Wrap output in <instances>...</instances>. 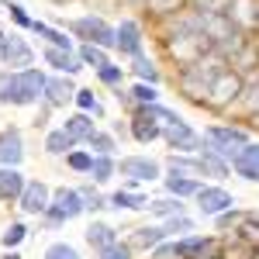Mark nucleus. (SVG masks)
Returning a JSON list of instances; mask_svg holds the SVG:
<instances>
[{
  "label": "nucleus",
  "instance_id": "obj_50",
  "mask_svg": "<svg viewBox=\"0 0 259 259\" xmlns=\"http://www.w3.org/2000/svg\"><path fill=\"white\" fill-rule=\"evenodd\" d=\"M214 259H218V256H214Z\"/></svg>",
  "mask_w": 259,
  "mask_h": 259
},
{
  "label": "nucleus",
  "instance_id": "obj_15",
  "mask_svg": "<svg viewBox=\"0 0 259 259\" xmlns=\"http://www.w3.org/2000/svg\"><path fill=\"white\" fill-rule=\"evenodd\" d=\"M132 135L139 142H152V139H159L162 135V124L156 118H149L145 111H139L135 118H132Z\"/></svg>",
  "mask_w": 259,
  "mask_h": 259
},
{
  "label": "nucleus",
  "instance_id": "obj_38",
  "mask_svg": "<svg viewBox=\"0 0 259 259\" xmlns=\"http://www.w3.org/2000/svg\"><path fill=\"white\" fill-rule=\"evenodd\" d=\"M69 166H73V169H80V173H90L94 156H87V152H69Z\"/></svg>",
  "mask_w": 259,
  "mask_h": 259
},
{
  "label": "nucleus",
  "instance_id": "obj_27",
  "mask_svg": "<svg viewBox=\"0 0 259 259\" xmlns=\"http://www.w3.org/2000/svg\"><path fill=\"white\" fill-rule=\"evenodd\" d=\"M45 149H49L52 156H62V152H69V149H73V139H69L66 132H49V139H45Z\"/></svg>",
  "mask_w": 259,
  "mask_h": 259
},
{
  "label": "nucleus",
  "instance_id": "obj_21",
  "mask_svg": "<svg viewBox=\"0 0 259 259\" xmlns=\"http://www.w3.org/2000/svg\"><path fill=\"white\" fill-rule=\"evenodd\" d=\"M45 97H49V104H66V100L76 97V90H73V83H69V80H49Z\"/></svg>",
  "mask_w": 259,
  "mask_h": 259
},
{
  "label": "nucleus",
  "instance_id": "obj_12",
  "mask_svg": "<svg viewBox=\"0 0 259 259\" xmlns=\"http://www.w3.org/2000/svg\"><path fill=\"white\" fill-rule=\"evenodd\" d=\"M121 173L132 180H152L159 177V162L156 159H142V156H128V159H121Z\"/></svg>",
  "mask_w": 259,
  "mask_h": 259
},
{
  "label": "nucleus",
  "instance_id": "obj_42",
  "mask_svg": "<svg viewBox=\"0 0 259 259\" xmlns=\"http://www.w3.org/2000/svg\"><path fill=\"white\" fill-rule=\"evenodd\" d=\"M100 80L104 83H121V66H104V69H100Z\"/></svg>",
  "mask_w": 259,
  "mask_h": 259
},
{
  "label": "nucleus",
  "instance_id": "obj_40",
  "mask_svg": "<svg viewBox=\"0 0 259 259\" xmlns=\"http://www.w3.org/2000/svg\"><path fill=\"white\" fill-rule=\"evenodd\" d=\"M190 228H194V225L183 218V214H177V218H169V225H166V235H169V232H190Z\"/></svg>",
  "mask_w": 259,
  "mask_h": 259
},
{
  "label": "nucleus",
  "instance_id": "obj_17",
  "mask_svg": "<svg viewBox=\"0 0 259 259\" xmlns=\"http://www.w3.org/2000/svg\"><path fill=\"white\" fill-rule=\"evenodd\" d=\"M166 190L173 194V197H197L200 190V180L194 177H180V173H173V177H166Z\"/></svg>",
  "mask_w": 259,
  "mask_h": 259
},
{
  "label": "nucleus",
  "instance_id": "obj_47",
  "mask_svg": "<svg viewBox=\"0 0 259 259\" xmlns=\"http://www.w3.org/2000/svg\"><path fill=\"white\" fill-rule=\"evenodd\" d=\"M235 221H242L239 214H221V228H228V225H235Z\"/></svg>",
  "mask_w": 259,
  "mask_h": 259
},
{
  "label": "nucleus",
  "instance_id": "obj_26",
  "mask_svg": "<svg viewBox=\"0 0 259 259\" xmlns=\"http://www.w3.org/2000/svg\"><path fill=\"white\" fill-rule=\"evenodd\" d=\"M31 28L38 31L41 38H49V41H52V49H66V52H69V38H66L62 31H56V28H49V24H41V21H35Z\"/></svg>",
  "mask_w": 259,
  "mask_h": 259
},
{
  "label": "nucleus",
  "instance_id": "obj_31",
  "mask_svg": "<svg viewBox=\"0 0 259 259\" xmlns=\"http://www.w3.org/2000/svg\"><path fill=\"white\" fill-rule=\"evenodd\" d=\"M87 142L97 149V156H111V152H114V139H111V135H104V132H94Z\"/></svg>",
  "mask_w": 259,
  "mask_h": 259
},
{
  "label": "nucleus",
  "instance_id": "obj_2",
  "mask_svg": "<svg viewBox=\"0 0 259 259\" xmlns=\"http://www.w3.org/2000/svg\"><path fill=\"white\" fill-rule=\"evenodd\" d=\"M45 87H49L45 73H38V69H18L14 73V97H11V104H18V107L35 104V100L45 97Z\"/></svg>",
  "mask_w": 259,
  "mask_h": 259
},
{
  "label": "nucleus",
  "instance_id": "obj_7",
  "mask_svg": "<svg viewBox=\"0 0 259 259\" xmlns=\"http://www.w3.org/2000/svg\"><path fill=\"white\" fill-rule=\"evenodd\" d=\"M49 204H52V190H49L45 183L35 180V183L24 187V194H21V211H24V214H45Z\"/></svg>",
  "mask_w": 259,
  "mask_h": 259
},
{
  "label": "nucleus",
  "instance_id": "obj_34",
  "mask_svg": "<svg viewBox=\"0 0 259 259\" xmlns=\"http://www.w3.org/2000/svg\"><path fill=\"white\" fill-rule=\"evenodd\" d=\"M135 73H139L142 80H149L152 87H156V80H159V69H156L149 59H142V56H135Z\"/></svg>",
  "mask_w": 259,
  "mask_h": 259
},
{
  "label": "nucleus",
  "instance_id": "obj_49",
  "mask_svg": "<svg viewBox=\"0 0 259 259\" xmlns=\"http://www.w3.org/2000/svg\"><path fill=\"white\" fill-rule=\"evenodd\" d=\"M252 259H259V252H252Z\"/></svg>",
  "mask_w": 259,
  "mask_h": 259
},
{
  "label": "nucleus",
  "instance_id": "obj_19",
  "mask_svg": "<svg viewBox=\"0 0 259 259\" xmlns=\"http://www.w3.org/2000/svg\"><path fill=\"white\" fill-rule=\"evenodd\" d=\"M87 242H90L94 249H100V252H107L111 245H118V242H114V228H111V225H100V221L87 228Z\"/></svg>",
  "mask_w": 259,
  "mask_h": 259
},
{
  "label": "nucleus",
  "instance_id": "obj_11",
  "mask_svg": "<svg viewBox=\"0 0 259 259\" xmlns=\"http://www.w3.org/2000/svg\"><path fill=\"white\" fill-rule=\"evenodd\" d=\"M114 45H118L124 56H142V31L135 21H121L114 28Z\"/></svg>",
  "mask_w": 259,
  "mask_h": 259
},
{
  "label": "nucleus",
  "instance_id": "obj_35",
  "mask_svg": "<svg viewBox=\"0 0 259 259\" xmlns=\"http://www.w3.org/2000/svg\"><path fill=\"white\" fill-rule=\"evenodd\" d=\"M132 97L145 107V104H156V97H159V94H156V87H152V83H139V87H132Z\"/></svg>",
  "mask_w": 259,
  "mask_h": 259
},
{
  "label": "nucleus",
  "instance_id": "obj_8",
  "mask_svg": "<svg viewBox=\"0 0 259 259\" xmlns=\"http://www.w3.org/2000/svg\"><path fill=\"white\" fill-rule=\"evenodd\" d=\"M0 59L7 62V66H21V69H28L31 66V49L24 45V38L18 35H0Z\"/></svg>",
  "mask_w": 259,
  "mask_h": 259
},
{
  "label": "nucleus",
  "instance_id": "obj_1",
  "mask_svg": "<svg viewBox=\"0 0 259 259\" xmlns=\"http://www.w3.org/2000/svg\"><path fill=\"white\" fill-rule=\"evenodd\" d=\"M242 94H245V83H242L239 73H232V69H221L218 76L211 80V90H207V104L211 107H218V111H225L232 100H239Z\"/></svg>",
  "mask_w": 259,
  "mask_h": 259
},
{
  "label": "nucleus",
  "instance_id": "obj_48",
  "mask_svg": "<svg viewBox=\"0 0 259 259\" xmlns=\"http://www.w3.org/2000/svg\"><path fill=\"white\" fill-rule=\"evenodd\" d=\"M4 259H21V256H18V252H11V256H4Z\"/></svg>",
  "mask_w": 259,
  "mask_h": 259
},
{
  "label": "nucleus",
  "instance_id": "obj_44",
  "mask_svg": "<svg viewBox=\"0 0 259 259\" xmlns=\"http://www.w3.org/2000/svg\"><path fill=\"white\" fill-rule=\"evenodd\" d=\"M245 94H249V97H245V104H249V111H259V80L252 83V87H249Z\"/></svg>",
  "mask_w": 259,
  "mask_h": 259
},
{
  "label": "nucleus",
  "instance_id": "obj_14",
  "mask_svg": "<svg viewBox=\"0 0 259 259\" xmlns=\"http://www.w3.org/2000/svg\"><path fill=\"white\" fill-rule=\"evenodd\" d=\"M162 139L169 142L173 149H197L200 145V139L183 124V121H177V124H169V128H162Z\"/></svg>",
  "mask_w": 259,
  "mask_h": 259
},
{
  "label": "nucleus",
  "instance_id": "obj_33",
  "mask_svg": "<svg viewBox=\"0 0 259 259\" xmlns=\"http://www.w3.org/2000/svg\"><path fill=\"white\" fill-rule=\"evenodd\" d=\"M149 211H156V214H173V218H177V214H183V204H180V197L177 200H152Z\"/></svg>",
  "mask_w": 259,
  "mask_h": 259
},
{
  "label": "nucleus",
  "instance_id": "obj_10",
  "mask_svg": "<svg viewBox=\"0 0 259 259\" xmlns=\"http://www.w3.org/2000/svg\"><path fill=\"white\" fill-rule=\"evenodd\" d=\"M21 159H24V142H21V132H14V128L0 132V166H14V169H18Z\"/></svg>",
  "mask_w": 259,
  "mask_h": 259
},
{
  "label": "nucleus",
  "instance_id": "obj_3",
  "mask_svg": "<svg viewBox=\"0 0 259 259\" xmlns=\"http://www.w3.org/2000/svg\"><path fill=\"white\" fill-rule=\"evenodd\" d=\"M83 211H87V200H83L80 190H69V187H62V190H56L52 194V204H49V218L52 221H73L80 218Z\"/></svg>",
  "mask_w": 259,
  "mask_h": 259
},
{
  "label": "nucleus",
  "instance_id": "obj_20",
  "mask_svg": "<svg viewBox=\"0 0 259 259\" xmlns=\"http://www.w3.org/2000/svg\"><path fill=\"white\" fill-rule=\"evenodd\" d=\"M62 132H66V135H69V139L73 142H80V139H90V135H94V121L87 118V114H73V118H66V128H62Z\"/></svg>",
  "mask_w": 259,
  "mask_h": 259
},
{
  "label": "nucleus",
  "instance_id": "obj_29",
  "mask_svg": "<svg viewBox=\"0 0 259 259\" xmlns=\"http://www.w3.org/2000/svg\"><path fill=\"white\" fill-rule=\"evenodd\" d=\"M111 173H114V162H111V156H94L90 177L97 180V183H107V180H111Z\"/></svg>",
  "mask_w": 259,
  "mask_h": 259
},
{
  "label": "nucleus",
  "instance_id": "obj_39",
  "mask_svg": "<svg viewBox=\"0 0 259 259\" xmlns=\"http://www.w3.org/2000/svg\"><path fill=\"white\" fill-rule=\"evenodd\" d=\"M11 97H14V73H0V100L11 104Z\"/></svg>",
  "mask_w": 259,
  "mask_h": 259
},
{
  "label": "nucleus",
  "instance_id": "obj_36",
  "mask_svg": "<svg viewBox=\"0 0 259 259\" xmlns=\"http://www.w3.org/2000/svg\"><path fill=\"white\" fill-rule=\"evenodd\" d=\"M24 235H28V228H24L21 221H14V225L4 232V245H7V249H14V245H21V242H24Z\"/></svg>",
  "mask_w": 259,
  "mask_h": 259
},
{
  "label": "nucleus",
  "instance_id": "obj_41",
  "mask_svg": "<svg viewBox=\"0 0 259 259\" xmlns=\"http://www.w3.org/2000/svg\"><path fill=\"white\" fill-rule=\"evenodd\" d=\"M11 18L18 21L21 28H31V24H35V21H31L28 14H24V7H18V4H11Z\"/></svg>",
  "mask_w": 259,
  "mask_h": 259
},
{
  "label": "nucleus",
  "instance_id": "obj_4",
  "mask_svg": "<svg viewBox=\"0 0 259 259\" xmlns=\"http://www.w3.org/2000/svg\"><path fill=\"white\" fill-rule=\"evenodd\" d=\"M207 149H211V152H218V156H228V159H235L242 149H245V132L214 124V128H207Z\"/></svg>",
  "mask_w": 259,
  "mask_h": 259
},
{
  "label": "nucleus",
  "instance_id": "obj_5",
  "mask_svg": "<svg viewBox=\"0 0 259 259\" xmlns=\"http://www.w3.org/2000/svg\"><path fill=\"white\" fill-rule=\"evenodd\" d=\"M69 28H73L80 38H87L90 45H100V49L114 45V28H111L107 21H100V18H76Z\"/></svg>",
  "mask_w": 259,
  "mask_h": 259
},
{
  "label": "nucleus",
  "instance_id": "obj_23",
  "mask_svg": "<svg viewBox=\"0 0 259 259\" xmlns=\"http://www.w3.org/2000/svg\"><path fill=\"white\" fill-rule=\"evenodd\" d=\"M80 62H87V66H94L97 73L104 69V66H111V59H107V52H104L100 45H90V41H87V45L80 49Z\"/></svg>",
  "mask_w": 259,
  "mask_h": 259
},
{
  "label": "nucleus",
  "instance_id": "obj_18",
  "mask_svg": "<svg viewBox=\"0 0 259 259\" xmlns=\"http://www.w3.org/2000/svg\"><path fill=\"white\" fill-rule=\"evenodd\" d=\"M166 239V228H139L132 239H128V249H156Z\"/></svg>",
  "mask_w": 259,
  "mask_h": 259
},
{
  "label": "nucleus",
  "instance_id": "obj_32",
  "mask_svg": "<svg viewBox=\"0 0 259 259\" xmlns=\"http://www.w3.org/2000/svg\"><path fill=\"white\" fill-rule=\"evenodd\" d=\"M45 259H80V252L73 245H66V242H56V245L45 249Z\"/></svg>",
  "mask_w": 259,
  "mask_h": 259
},
{
  "label": "nucleus",
  "instance_id": "obj_22",
  "mask_svg": "<svg viewBox=\"0 0 259 259\" xmlns=\"http://www.w3.org/2000/svg\"><path fill=\"white\" fill-rule=\"evenodd\" d=\"M152 200L149 197H142V194H128V190H118L114 197H111V207H124V211H142V207H149Z\"/></svg>",
  "mask_w": 259,
  "mask_h": 259
},
{
  "label": "nucleus",
  "instance_id": "obj_16",
  "mask_svg": "<svg viewBox=\"0 0 259 259\" xmlns=\"http://www.w3.org/2000/svg\"><path fill=\"white\" fill-rule=\"evenodd\" d=\"M45 62L52 66V69H62V73H80L83 66H80V59L73 56V52H66V49H45Z\"/></svg>",
  "mask_w": 259,
  "mask_h": 259
},
{
  "label": "nucleus",
  "instance_id": "obj_6",
  "mask_svg": "<svg viewBox=\"0 0 259 259\" xmlns=\"http://www.w3.org/2000/svg\"><path fill=\"white\" fill-rule=\"evenodd\" d=\"M232 204H235V197L228 194V190H221V187H204L197 194V207L204 211V214H225V211H232Z\"/></svg>",
  "mask_w": 259,
  "mask_h": 259
},
{
  "label": "nucleus",
  "instance_id": "obj_9",
  "mask_svg": "<svg viewBox=\"0 0 259 259\" xmlns=\"http://www.w3.org/2000/svg\"><path fill=\"white\" fill-rule=\"evenodd\" d=\"M228 21L235 28H259V0H232L228 7Z\"/></svg>",
  "mask_w": 259,
  "mask_h": 259
},
{
  "label": "nucleus",
  "instance_id": "obj_43",
  "mask_svg": "<svg viewBox=\"0 0 259 259\" xmlns=\"http://www.w3.org/2000/svg\"><path fill=\"white\" fill-rule=\"evenodd\" d=\"M128 256H132V249H128V245H111L100 259H128Z\"/></svg>",
  "mask_w": 259,
  "mask_h": 259
},
{
  "label": "nucleus",
  "instance_id": "obj_13",
  "mask_svg": "<svg viewBox=\"0 0 259 259\" xmlns=\"http://www.w3.org/2000/svg\"><path fill=\"white\" fill-rule=\"evenodd\" d=\"M24 177H21V169H14V166H4L0 169V200H21V194H24Z\"/></svg>",
  "mask_w": 259,
  "mask_h": 259
},
{
  "label": "nucleus",
  "instance_id": "obj_46",
  "mask_svg": "<svg viewBox=\"0 0 259 259\" xmlns=\"http://www.w3.org/2000/svg\"><path fill=\"white\" fill-rule=\"evenodd\" d=\"M242 152H245V156H249V159H256V162H259V145H245V149H242Z\"/></svg>",
  "mask_w": 259,
  "mask_h": 259
},
{
  "label": "nucleus",
  "instance_id": "obj_25",
  "mask_svg": "<svg viewBox=\"0 0 259 259\" xmlns=\"http://www.w3.org/2000/svg\"><path fill=\"white\" fill-rule=\"evenodd\" d=\"M187 4H190V0H145V7H149L152 14H159V18H166V14H180Z\"/></svg>",
  "mask_w": 259,
  "mask_h": 259
},
{
  "label": "nucleus",
  "instance_id": "obj_24",
  "mask_svg": "<svg viewBox=\"0 0 259 259\" xmlns=\"http://www.w3.org/2000/svg\"><path fill=\"white\" fill-rule=\"evenodd\" d=\"M200 166H204V173H211V177H218V180L228 177V162L221 159L218 152H211V149H204V156H200Z\"/></svg>",
  "mask_w": 259,
  "mask_h": 259
},
{
  "label": "nucleus",
  "instance_id": "obj_37",
  "mask_svg": "<svg viewBox=\"0 0 259 259\" xmlns=\"http://www.w3.org/2000/svg\"><path fill=\"white\" fill-rule=\"evenodd\" d=\"M76 104H80L83 114H90V111H94V114H100V104L94 100V94H90V90H76Z\"/></svg>",
  "mask_w": 259,
  "mask_h": 259
},
{
  "label": "nucleus",
  "instance_id": "obj_30",
  "mask_svg": "<svg viewBox=\"0 0 259 259\" xmlns=\"http://www.w3.org/2000/svg\"><path fill=\"white\" fill-rule=\"evenodd\" d=\"M194 4L200 14H228V7H232V0H194Z\"/></svg>",
  "mask_w": 259,
  "mask_h": 259
},
{
  "label": "nucleus",
  "instance_id": "obj_28",
  "mask_svg": "<svg viewBox=\"0 0 259 259\" xmlns=\"http://www.w3.org/2000/svg\"><path fill=\"white\" fill-rule=\"evenodd\" d=\"M235 232H239V242H245V245H259V221L256 218H242Z\"/></svg>",
  "mask_w": 259,
  "mask_h": 259
},
{
  "label": "nucleus",
  "instance_id": "obj_45",
  "mask_svg": "<svg viewBox=\"0 0 259 259\" xmlns=\"http://www.w3.org/2000/svg\"><path fill=\"white\" fill-rule=\"evenodd\" d=\"M80 194H83V200H87V207H94V211H97V207H104V197H97L94 190H80Z\"/></svg>",
  "mask_w": 259,
  "mask_h": 259
}]
</instances>
